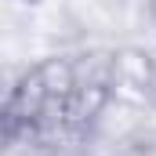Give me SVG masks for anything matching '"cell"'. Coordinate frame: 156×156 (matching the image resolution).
<instances>
[]
</instances>
